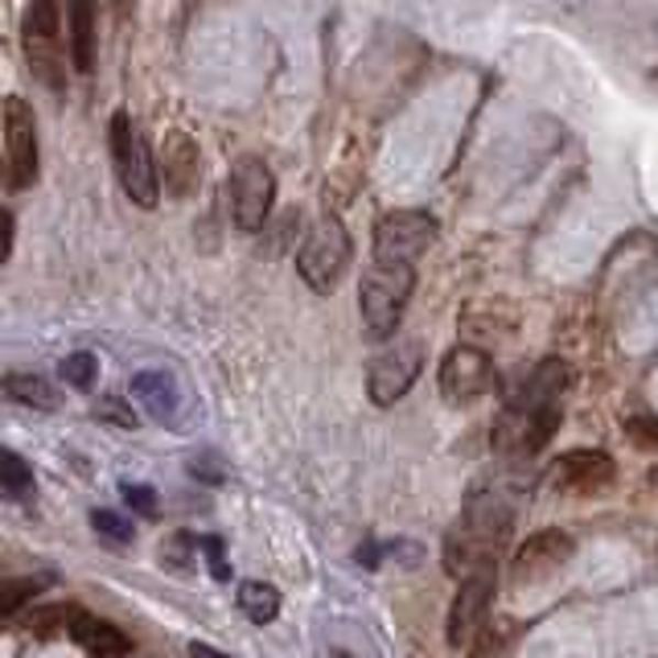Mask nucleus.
<instances>
[{
    "instance_id": "1",
    "label": "nucleus",
    "mask_w": 658,
    "mask_h": 658,
    "mask_svg": "<svg viewBox=\"0 0 658 658\" xmlns=\"http://www.w3.org/2000/svg\"><path fill=\"white\" fill-rule=\"evenodd\" d=\"M412 288H416V272L412 267H395V264H371L362 272L359 297H362V321H366V333L371 338H392L399 321H404V309L412 300Z\"/></svg>"
},
{
    "instance_id": "2",
    "label": "nucleus",
    "mask_w": 658,
    "mask_h": 658,
    "mask_svg": "<svg viewBox=\"0 0 658 658\" xmlns=\"http://www.w3.org/2000/svg\"><path fill=\"white\" fill-rule=\"evenodd\" d=\"M111 161H116V177H120L128 198L141 210H153L161 194L157 161L149 153V141L141 136V128L132 124L124 111L111 116Z\"/></svg>"
},
{
    "instance_id": "3",
    "label": "nucleus",
    "mask_w": 658,
    "mask_h": 658,
    "mask_svg": "<svg viewBox=\"0 0 658 658\" xmlns=\"http://www.w3.org/2000/svg\"><path fill=\"white\" fill-rule=\"evenodd\" d=\"M350 255H354V248H350V231L342 227V219H333V215L317 219L314 231L305 235V243L297 251L300 281L309 284L314 293H329L333 284L342 281Z\"/></svg>"
},
{
    "instance_id": "4",
    "label": "nucleus",
    "mask_w": 658,
    "mask_h": 658,
    "mask_svg": "<svg viewBox=\"0 0 658 658\" xmlns=\"http://www.w3.org/2000/svg\"><path fill=\"white\" fill-rule=\"evenodd\" d=\"M437 239V219L424 210H392L375 227V264L412 267Z\"/></svg>"
},
{
    "instance_id": "5",
    "label": "nucleus",
    "mask_w": 658,
    "mask_h": 658,
    "mask_svg": "<svg viewBox=\"0 0 658 658\" xmlns=\"http://www.w3.org/2000/svg\"><path fill=\"white\" fill-rule=\"evenodd\" d=\"M4 186L30 189L37 182V116L21 95L4 99Z\"/></svg>"
},
{
    "instance_id": "6",
    "label": "nucleus",
    "mask_w": 658,
    "mask_h": 658,
    "mask_svg": "<svg viewBox=\"0 0 658 658\" xmlns=\"http://www.w3.org/2000/svg\"><path fill=\"white\" fill-rule=\"evenodd\" d=\"M276 202V177L260 157H239L231 169V215L243 235L264 231L267 215Z\"/></svg>"
},
{
    "instance_id": "7",
    "label": "nucleus",
    "mask_w": 658,
    "mask_h": 658,
    "mask_svg": "<svg viewBox=\"0 0 658 658\" xmlns=\"http://www.w3.org/2000/svg\"><path fill=\"white\" fill-rule=\"evenodd\" d=\"M21 37H25V58H30L33 75L46 83L50 91H63L66 66H63V46H58V4L42 0V4L25 9Z\"/></svg>"
},
{
    "instance_id": "8",
    "label": "nucleus",
    "mask_w": 658,
    "mask_h": 658,
    "mask_svg": "<svg viewBox=\"0 0 658 658\" xmlns=\"http://www.w3.org/2000/svg\"><path fill=\"white\" fill-rule=\"evenodd\" d=\"M424 371V346L420 342H404L383 350L379 359H371L366 366V395L379 408H392L399 395L412 392V383L420 379Z\"/></svg>"
},
{
    "instance_id": "9",
    "label": "nucleus",
    "mask_w": 658,
    "mask_h": 658,
    "mask_svg": "<svg viewBox=\"0 0 658 658\" xmlns=\"http://www.w3.org/2000/svg\"><path fill=\"white\" fill-rule=\"evenodd\" d=\"M490 383H494V362L478 346H457L440 362V395L453 408H465L473 399H482L490 392Z\"/></svg>"
},
{
    "instance_id": "10",
    "label": "nucleus",
    "mask_w": 658,
    "mask_h": 658,
    "mask_svg": "<svg viewBox=\"0 0 658 658\" xmlns=\"http://www.w3.org/2000/svg\"><path fill=\"white\" fill-rule=\"evenodd\" d=\"M490 601H494V572H478V577L461 580L453 605H449V629H445L453 650H465L478 638V629L490 613Z\"/></svg>"
},
{
    "instance_id": "11",
    "label": "nucleus",
    "mask_w": 658,
    "mask_h": 658,
    "mask_svg": "<svg viewBox=\"0 0 658 658\" xmlns=\"http://www.w3.org/2000/svg\"><path fill=\"white\" fill-rule=\"evenodd\" d=\"M157 173L173 198H189L198 189V182H202V153H198V144L189 141V132H182V128L165 132Z\"/></svg>"
},
{
    "instance_id": "12",
    "label": "nucleus",
    "mask_w": 658,
    "mask_h": 658,
    "mask_svg": "<svg viewBox=\"0 0 658 658\" xmlns=\"http://www.w3.org/2000/svg\"><path fill=\"white\" fill-rule=\"evenodd\" d=\"M613 478H617V465L601 449H572L568 457H560V482H564V490L593 494V490L610 486Z\"/></svg>"
},
{
    "instance_id": "13",
    "label": "nucleus",
    "mask_w": 658,
    "mask_h": 658,
    "mask_svg": "<svg viewBox=\"0 0 658 658\" xmlns=\"http://www.w3.org/2000/svg\"><path fill=\"white\" fill-rule=\"evenodd\" d=\"M572 556V539L564 531H539L531 535L515 556V577L518 580H531V577H548L556 568L564 564Z\"/></svg>"
},
{
    "instance_id": "14",
    "label": "nucleus",
    "mask_w": 658,
    "mask_h": 658,
    "mask_svg": "<svg viewBox=\"0 0 658 658\" xmlns=\"http://www.w3.org/2000/svg\"><path fill=\"white\" fill-rule=\"evenodd\" d=\"M66 638H75V643L87 650V655H99V658H124L132 655V643H128V634L120 626H111L103 617H91V613L83 610L75 617V626Z\"/></svg>"
},
{
    "instance_id": "15",
    "label": "nucleus",
    "mask_w": 658,
    "mask_h": 658,
    "mask_svg": "<svg viewBox=\"0 0 658 658\" xmlns=\"http://www.w3.org/2000/svg\"><path fill=\"white\" fill-rule=\"evenodd\" d=\"M132 395H136V404H141L153 420H161V424L177 420L182 395H177L173 375H165V371H141V375H132Z\"/></svg>"
},
{
    "instance_id": "16",
    "label": "nucleus",
    "mask_w": 658,
    "mask_h": 658,
    "mask_svg": "<svg viewBox=\"0 0 658 658\" xmlns=\"http://www.w3.org/2000/svg\"><path fill=\"white\" fill-rule=\"evenodd\" d=\"M70 63L79 75L95 70V9L91 4H75L70 9Z\"/></svg>"
},
{
    "instance_id": "17",
    "label": "nucleus",
    "mask_w": 658,
    "mask_h": 658,
    "mask_svg": "<svg viewBox=\"0 0 658 658\" xmlns=\"http://www.w3.org/2000/svg\"><path fill=\"white\" fill-rule=\"evenodd\" d=\"M0 395H9L13 404H25V408L37 412H54L58 408V392L50 387L42 375H9L0 379Z\"/></svg>"
},
{
    "instance_id": "18",
    "label": "nucleus",
    "mask_w": 658,
    "mask_h": 658,
    "mask_svg": "<svg viewBox=\"0 0 658 658\" xmlns=\"http://www.w3.org/2000/svg\"><path fill=\"white\" fill-rule=\"evenodd\" d=\"M239 610L248 613L255 626H267L281 613V593L264 580H243L239 584Z\"/></svg>"
},
{
    "instance_id": "19",
    "label": "nucleus",
    "mask_w": 658,
    "mask_h": 658,
    "mask_svg": "<svg viewBox=\"0 0 658 658\" xmlns=\"http://www.w3.org/2000/svg\"><path fill=\"white\" fill-rule=\"evenodd\" d=\"M79 605H66V601H58V605H37L33 613H25V629L30 634H37V638H54V634H70V626H75V617H79Z\"/></svg>"
},
{
    "instance_id": "20",
    "label": "nucleus",
    "mask_w": 658,
    "mask_h": 658,
    "mask_svg": "<svg viewBox=\"0 0 658 658\" xmlns=\"http://www.w3.org/2000/svg\"><path fill=\"white\" fill-rule=\"evenodd\" d=\"M0 486L9 490V494H17V498H30L33 494L30 461L21 453H13V449H0Z\"/></svg>"
},
{
    "instance_id": "21",
    "label": "nucleus",
    "mask_w": 658,
    "mask_h": 658,
    "mask_svg": "<svg viewBox=\"0 0 658 658\" xmlns=\"http://www.w3.org/2000/svg\"><path fill=\"white\" fill-rule=\"evenodd\" d=\"M33 593H37V580H4L0 584V622L17 617L33 601Z\"/></svg>"
},
{
    "instance_id": "22",
    "label": "nucleus",
    "mask_w": 658,
    "mask_h": 658,
    "mask_svg": "<svg viewBox=\"0 0 658 658\" xmlns=\"http://www.w3.org/2000/svg\"><path fill=\"white\" fill-rule=\"evenodd\" d=\"M58 371H63V379L70 383V387H91L95 375H99V359L87 354V350H79V354H66Z\"/></svg>"
},
{
    "instance_id": "23",
    "label": "nucleus",
    "mask_w": 658,
    "mask_h": 658,
    "mask_svg": "<svg viewBox=\"0 0 658 658\" xmlns=\"http://www.w3.org/2000/svg\"><path fill=\"white\" fill-rule=\"evenodd\" d=\"M91 523H95V531L108 535V539H116V544H128V539H132V527H128L120 515H111V511H95Z\"/></svg>"
},
{
    "instance_id": "24",
    "label": "nucleus",
    "mask_w": 658,
    "mask_h": 658,
    "mask_svg": "<svg viewBox=\"0 0 658 658\" xmlns=\"http://www.w3.org/2000/svg\"><path fill=\"white\" fill-rule=\"evenodd\" d=\"M629 440H638V445H646V449H658V420H629Z\"/></svg>"
},
{
    "instance_id": "25",
    "label": "nucleus",
    "mask_w": 658,
    "mask_h": 658,
    "mask_svg": "<svg viewBox=\"0 0 658 658\" xmlns=\"http://www.w3.org/2000/svg\"><path fill=\"white\" fill-rule=\"evenodd\" d=\"M124 502L128 506H136L141 515H153V511H157V498H153V490L149 486H124Z\"/></svg>"
},
{
    "instance_id": "26",
    "label": "nucleus",
    "mask_w": 658,
    "mask_h": 658,
    "mask_svg": "<svg viewBox=\"0 0 658 658\" xmlns=\"http://www.w3.org/2000/svg\"><path fill=\"white\" fill-rule=\"evenodd\" d=\"M13 215H9V210H4V206H0V264H4V260H9V255H13Z\"/></svg>"
},
{
    "instance_id": "27",
    "label": "nucleus",
    "mask_w": 658,
    "mask_h": 658,
    "mask_svg": "<svg viewBox=\"0 0 658 658\" xmlns=\"http://www.w3.org/2000/svg\"><path fill=\"white\" fill-rule=\"evenodd\" d=\"M206 556H210V572L219 580H231V568H227V556H222L219 539H206Z\"/></svg>"
},
{
    "instance_id": "28",
    "label": "nucleus",
    "mask_w": 658,
    "mask_h": 658,
    "mask_svg": "<svg viewBox=\"0 0 658 658\" xmlns=\"http://www.w3.org/2000/svg\"><path fill=\"white\" fill-rule=\"evenodd\" d=\"M189 658H235V655H227V650H219V646L189 643Z\"/></svg>"
}]
</instances>
